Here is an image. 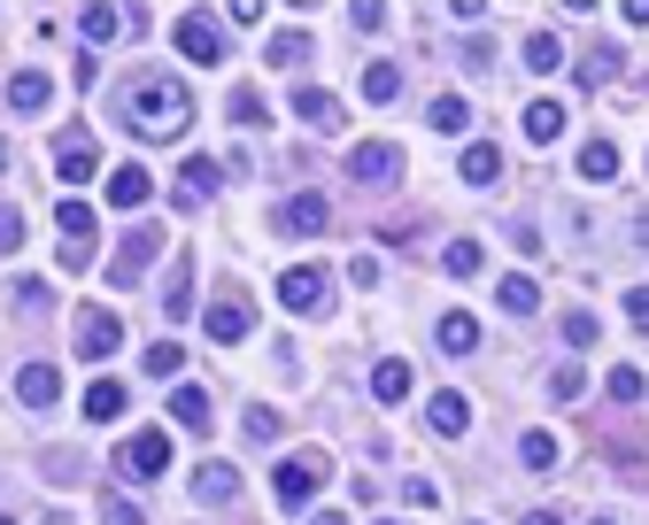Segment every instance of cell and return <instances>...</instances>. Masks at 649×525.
<instances>
[{"label": "cell", "mask_w": 649, "mask_h": 525, "mask_svg": "<svg viewBox=\"0 0 649 525\" xmlns=\"http://www.w3.org/2000/svg\"><path fill=\"white\" fill-rule=\"evenodd\" d=\"M503 309H511V317H534V309H541V286H534L526 271H518V279H503Z\"/></svg>", "instance_id": "34"}, {"label": "cell", "mask_w": 649, "mask_h": 525, "mask_svg": "<svg viewBox=\"0 0 649 525\" xmlns=\"http://www.w3.org/2000/svg\"><path fill=\"white\" fill-rule=\"evenodd\" d=\"M379 525H402V517H379Z\"/></svg>", "instance_id": "53"}, {"label": "cell", "mask_w": 649, "mask_h": 525, "mask_svg": "<svg viewBox=\"0 0 649 525\" xmlns=\"http://www.w3.org/2000/svg\"><path fill=\"white\" fill-rule=\"evenodd\" d=\"M240 425H248V441H256V449H271L279 432H286V425H279V410H264V402H256L248 417H240Z\"/></svg>", "instance_id": "39"}, {"label": "cell", "mask_w": 649, "mask_h": 525, "mask_svg": "<svg viewBox=\"0 0 649 525\" xmlns=\"http://www.w3.org/2000/svg\"><path fill=\"white\" fill-rule=\"evenodd\" d=\"M564 62V39L556 32H526V70H556Z\"/></svg>", "instance_id": "32"}, {"label": "cell", "mask_w": 649, "mask_h": 525, "mask_svg": "<svg viewBox=\"0 0 649 525\" xmlns=\"http://www.w3.org/2000/svg\"><path fill=\"white\" fill-rule=\"evenodd\" d=\"M54 224H62L70 247H86V240H94V202H77V194H70V202L54 209Z\"/></svg>", "instance_id": "25"}, {"label": "cell", "mask_w": 649, "mask_h": 525, "mask_svg": "<svg viewBox=\"0 0 649 525\" xmlns=\"http://www.w3.org/2000/svg\"><path fill=\"white\" fill-rule=\"evenodd\" d=\"M155 194V179H147V170L139 162H124V170H109V209H139Z\"/></svg>", "instance_id": "15"}, {"label": "cell", "mask_w": 649, "mask_h": 525, "mask_svg": "<svg viewBox=\"0 0 649 525\" xmlns=\"http://www.w3.org/2000/svg\"><path fill=\"white\" fill-rule=\"evenodd\" d=\"M294 117H302V124H324V132H333V124H341V101H333V94H317V85H302V94H294Z\"/></svg>", "instance_id": "22"}, {"label": "cell", "mask_w": 649, "mask_h": 525, "mask_svg": "<svg viewBox=\"0 0 649 525\" xmlns=\"http://www.w3.org/2000/svg\"><path fill=\"white\" fill-rule=\"evenodd\" d=\"M117 464H124L132 479H162V472H171V441H162V425H147V432H132V441L117 449Z\"/></svg>", "instance_id": "4"}, {"label": "cell", "mask_w": 649, "mask_h": 525, "mask_svg": "<svg viewBox=\"0 0 649 525\" xmlns=\"http://www.w3.org/2000/svg\"><path fill=\"white\" fill-rule=\"evenodd\" d=\"M433 340H441V356H472V347H479V317H464V309H449V317L433 325Z\"/></svg>", "instance_id": "16"}, {"label": "cell", "mask_w": 649, "mask_h": 525, "mask_svg": "<svg viewBox=\"0 0 649 525\" xmlns=\"http://www.w3.org/2000/svg\"><path fill=\"white\" fill-rule=\"evenodd\" d=\"M348 16H356V32H379V24H387V9H379V0H356Z\"/></svg>", "instance_id": "47"}, {"label": "cell", "mask_w": 649, "mask_h": 525, "mask_svg": "<svg viewBox=\"0 0 649 525\" xmlns=\"http://www.w3.org/2000/svg\"><path fill=\"white\" fill-rule=\"evenodd\" d=\"M0 525H16V517H0Z\"/></svg>", "instance_id": "56"}, {"label": "cell", "mask_w": 649, "mask_h": 525, "mask_svg": "<svg viewBox=\"0 0 649 525\" xmlns=\"http://www.w3.org/2000/svg\"><path fill=\"white\" fill-rule=\"evenodd\" d=\"M124 402H132V394H124V379H94V387H86V417H94V425L124 417Z\"/></svg>", "instance_id": "19"}, {"label": "cell", "mask_w": 649, "mask_h": 525, "mask_svg": "<svg viewBox=\"0 0 649 525\" xmlns=\"http://www.w3.org/2000/svg\"><path fill=\"white\" fill-rule=\"evenodd\" d=\"M101 525H147V517H139V502H124V495H101Z\"/></svg>", "instance_id": "44"}, {"label": "cell", "mask_w": 649, "mask_h": 525, "mask_svg": "<svg viewBox=\"0 0 649 525\" xmlns=\"http://www.w3.org/2000/svg\"><path fill=\"white\" fill-rule=\"evenodd\" d=\"M279 302H286L294 317H309V309L324 302V271H317V262H294V271H279Z\"/></svg>", "instance_id": "8"}, {"label": "cell", "mask_w": 649, "mask_h": 525, "mask_svg": "<svg viewBox=\"0 0 649 525\" xmlns=\"http://www.w3.org/2000/svg\"><path fill=\"white\" fill-rule=\"evenodd\" d=\"M603 387H611V402H641V387H649V379H641L634 364H619V371H611Z\"/></svg>", "instance_id": "41"}, {"label": "cell", "mask_w": 649, "mask_h": 525, "mask_svg": "<svg viewBox=\"0 0 649 525\" xmlns=\"http://www.w3.org/2000/svg\"><path fill=\"white\" fill-rule=\"evenodd\" d=\"M309 54H317L309 32H279V39H271V62H279V70H294V62H309Z\"/></svg>", "instance_id": "37"}, {"label": "cell", "mask_w": 649, "mask_h": 525, "mask_svg": "<svg viewBox=\"0 0 649 525\" xmlns=\"http://www.w3.org/2000/svg\"><path fill=\"white\" fill-rule=\"evenodd\" d=\"M117 347H124V317H109V309L77 317V356H86V364H109Z\"/></svg>", "instance_id": "5"}, {"label": "cell", "mask_w": 649, "mask_h": 525, "mask_svg": "<svg viewBox=\"0 0 649 525\" xmlns=\"http://www.w3.org/2000/svg\"><path fill=\"white\" fill-rule=\"evenodd\" d=\"M456 170H464V186H495V179H503V155H495V147H487V139H472Z\"/></svg>", "instance_id": "17"}, {"label": "cell", "mask_w": 649, "mask_h": 525, "mask_svg": "<svg viewBox=\"0 0 649 525\" xmlns=\"http://www.w3.org/2000/svg\"><path fill=\"white\" fill-rule=\"evenodd\" d=\"M201 325H209V340H217V347H240V340L256 332V317H248V294H217Z\"/></svg>", "instance_id": "6"}, {"label": "cell", "mask_w": 649, "mask_h": 525, "mask_svg": "<svg viewBox=\"0 0 649 525\" xmlns=\"http://www.w3.org/2000/svg\"><path fill=\"white\" fill-rule=\"evenodd\" d=\"M364 101H402V70L394 62H371L364 70Z\"/></svg>", "instance_id": "31"}, {"label": "cell", "mask_w": 649, "mask_h": 525, "mask_svg": "<svg viewBox=\"0 0 649 525\" xmlns=\"http://www.w3.org/2000/svg\"><path fill=\"white\" fill-rule=\"evenodd\" d=\"M518 525H556V510H526V517H518Z\"/></svg>", "instance_id": "50"}, {"label": "cell", "mask_w": 649, "mask_h": 525, "mask_svg": "<svg viewBox=\"0 0 649 525\" xmlns=\"http://www.w3.org/2000/svg\"><path fill=\"white\" fill-rule=\"evenodd\" d=\"M411 379H418V371L402 364V356H379V371H371V394H379V402H402V394H411Z\"/></svg>", "instance_id": "21"}, {"label": "cell", "mask_w": 649, "mask_h": 525, "mask_svg": "<svg viewBox=\"0 0 649 525\" xmlns=\"http://www.w3.org/2000/svg\"><path fill=\"white\" fill-rule=\"evenodd\" d=\"M309 525H348V517H341V510H317V517H309Z\"/></svg>", "instance_id": "51"}, {"label": "cell", "mask_w": 649, "mask_h": 525, "mask_svg": "<svg viewBox=\"0 0 649 525\" xmlns=\"http://www.w3.org/2000/svg\"><path fill=\"white\" fill-rule=\"evenodd\" d=\"M186 309H194V262L179 255L171 262V286H162V317H186Z\"/></svg>", "instance_id": "23"}, {"label": "cell", "mask_w": 649, "mask_h": 525, "mask_svg": "<svg viewBox=\"0 0 649 525\" xmlns=\"http://www.w3.org/2000/svg\"><path fill=\"white\" fill-rule=\"evenodd\" d=\"M9 101H16V117H47L54 77H47V70H16V77H9Z\"/></svg>", "instance_id": "13"}, {"label": "cell", "mask_w": 649, "mask_h": 525, "mask_svg": "<svg viewBox=\"0 0 649 525\" xmlns=\"http://www.w3.org/2000/svg\"><path fill=\"white\" fill-rule=\"evenodd\" d=\"M139 364H147V379H179V371H186V347H179V340H147Z\"/></svg>", "instance_id": "28"}, {"label": "cell", "mask_w": 649, "mask_h": 525, "mask_svg": "<svg viewBox=\"0 0 649 525\" xmlns=\"http://www.w3.org/2000/svg\"><path fill=\"white\" fill-rule=\"evenodd\" d=\"M324 224H333V202H324V194H286V202H279V232L309 240V232H324Z\"/></svg>", "instance_id": "7"}, {"label": "cell", "mask_w": 649, "mask_h": 525, "mask_svg": "<svg viewBox=\"0 0 649 525\" xmlns=\"http://www.w3.org/2000/svg\"><path fill=\"white\" fill-rule=\"evenodd\" d=\"M224 109H232V124H264V117H271V109H264V94H248V85H240Z\"/></svg>", "instance_id": "43"}, {"label": "cell", "mask_w": 649, "mask_h": 525, "mask_svg": "<svg viewBox=\"0 0 649 525\" xmlns=\"http://www.w3.org/2000/svg\"><path fill=\"white\" fill-rule=\"evenodd\" d=\"M132 117H139V139H179L194 101L179 77H147V85H132Z\"/></svg>", "instance_id": "1"}, {"label": "cell", "mask_w": 649, "mask_h": 525, "mask_svg": "<svg viewBox=\"0 0 649 525\" xmlns=\"http://www.w3.org/2000/svg\"><path fill=\"white\" fill-rule=\"evenodd\" d=\"M0 162H9V147H0Z\"/></svg>", "instance_id": "55"}, {"label": "cell", "mask_w": 649, "mask_h": 525, "mask_svg": "<svg viewBox=\"0 0 649 525\" xmlns=\"http://www.w3.org/2000/svg\"><path fill=\"white\" fill-rule=\"evenodd\" d=\"M155 247H162V232H155V224H139V232H132V240L117 247V262H109V279H117V286H132V279L147 271V255H155Z\"/></svg>", "instance_id": "12"}, {"label": "cell", "mask_w": 649, "mask_h": 525, "mask_svg": "<svg viewBox=\"0 0 649 525\" xmlns=\"http://www.w3.org/2000/svg\"><path fill=\"white\" fill-rule=\"evenodd\" d=\"M77 472H86V456H70V449H62V456H47V479H77Z\"/></svg>", "instance_id": "48"}, {"label": "cell", "mask_w": 649, "mask_h": 525, "mask_svg": "<svg viewBox=\"0 0 649 525\" xmlns=\"http://www.w3.org/2000/svg\"><path fill=\"white\" fill-rule=\"evenodd\" d=\"M611 70H619V47H596V54H588V62L573 70V77H580V85H588V94H596V85H603Z\"/></svg>", "instance_id": "40"}, {"label": "cell", "mask_w": 649, "mask_h": 525, "mask_svg": "<svg viewBox=\"0 0 649 525\" xmlns=\"http://www.w3.org/2000/svg\"><path fill=\"white\" fill-rule=\"evenodd\" d=\"M16 247H24V209L0 202V255H16Z\"/></svg>", "instance_id": "42"}, {"label": "cell", "mask_w": 649, "mask_h": 525, "mask_svg": "<svg viewBox=\"0 0 649 525\" xmlns=\"http://www.w3.org/2000/svg\"><path fill=\"white\" fill-rule=\"evenodd\" d=\"M54 170H62V179H70V186H86V179H94V170H101V155H94L86 139H70V147L54 155Z\"/></svg>", "instance_id": "27"}, {"label": "cell", "mask_w": 649, "mask_h": 525, "mask_svg": "<svg viewBox=\"0 0 649 525\" xmlns=\"http://www.w3.org/2000/svg\"><path fill=\"white\" fill-rule=\"evenodd\" d=\"M541 387H549V402H580V387H588V371H580V364H556V371H549Z\"/></svg>", "instance_id": "35"}, {"label": "cell", "mask_w": 649, "mask_h": 525, "mask_svg": "<svg viewBox=\"0 0 649 525\" xmlns=\"http://www.w3.org/2000/svg\"><path fill=\"white\" fill-rule=\"evenodd\" d=\"M479 262H487V247H479V240H449V247H441V271H449V279H472Z\"/></svg>", "instance_id": "29"}, {"label": "cell", "mask_w": 649, "mask_h": 525, "mask_svg": "<svg viewBox=\"0 0 649 525\" xmlns=\"http://www.w3.org/2000/svg\"><path fill=\"white\" fill-rule=\"evenodd\" d=\"M634 240H641V247H649V209H641V217H634Z\"/></svg>", "instance_id": "52"}, {"label": "cell", "mask_w": 649, "mask_h": 525, "mask_svg": "<svg viewBox=\"0 0 649 525\" xmlns=\"http://www.w3.org/2000/svg\"><path fill=\"white\" fill-rule=\"evenodd\" d=\"M426 124H433V132H464V124H472V109H464V94H441V101L426 109Z\"/></svg>", "instance_id": "33"}, {"label": "cell", "mask_w": 649, "mask_h": 525, "mask_svg": "<svg viewBox=\"0 0 649 525\" xmlns=\"http://www.w3.org/2000/svg\"><path fill=\"white\" fill-rule=\"evenodd\" d=\"M402 502H411V510H433V502H441V487H433V479H411V487H402Z\"/></svg>", "instance_id": "46"}, {"label": "cell", "mask_w": 649, "mask_h": 525, "mask_svg": "<svg viewBox=\"0 0 649 525\" xmlns=\"http://www.w3.org/2000/svg\"><path fill=\"white\" fill-rule=\"evenodd\" d=\"M564 347H596V317H588V309L564 317Z\"/></svg>", "instance_id": "45"}, {"label": "cell", "mask_w": 649, "mask_h": 525, "mask_svg": "<svg viewBox=\"0 0 649 525\" xmlns=\"http://www.w3.org/2000/svg\"><path fill=\"white\" fill-rule=\"evenodd\" d=\"M9 302H16V309H39V317H47V309H54V286H47V279H16V286H9Z\"/></svg>", "instance_id": "38"}, {"label": "cell", "mask_w": 649, "mask_h": 525, "mask_svg": "<svg viewBox=\"0 0 649 525\" xmlns=\"http://www.w3.org/2000/svg\"><path fill=\"white\" fill-rule=\"evenodd\" d=\"M556 132H564V101H549V94H541V101H526V139H534V147H549Z\"/></svg>", "instance_id": "18"}, {"label": "cell", "mask_w": 649, "mask_h": 525, "mask_svg": "<svg viewBox=\"0 0 649 525\" xmlns=\"http://www.w3.org/2000/svg\"><path fill=\"white\" fill-rule=\"evenodd\" d=\"M194 495H201V502H232V495H240V472H232V464H201V472H194Z\"/></svg>", "instance_id": "24"}, {"label": "cell", "mask_w": 649, "mask_h": 525, "mask_svg": "<svg viewBox=\"0 0 649 525\" xmlns=\"http://www.w3.org/2000/svg\"><path fill=\"white\" fill-rule=\"evenodd\" d=\"M626 317H634V332H649V286H634V294H626Z\"/></svg>", "instance_id": "49"}, {"label": "cell", "mask_w": 649, "mask_h": 525, "mask_svg": "<svg viewBox=\"0 0 649 525\" xmlns=\"http://www.w3.org/2000/svg\"><path fill=\"white\" fill-rule=\"evenodd\" d=\"M171 417H179L186 432H201V425H209V394H201V387H179V394H171Z\"/></svg>", "instance_id": "30"}, {"label": "cell", "mask_w": 649, "mask_h": 525, "mask_svg": "<svg viewBox=\"0 0 649 525\" xmlns=\"http://www.w3.org/2000/svg\"><path fill=\"white\" fill-rule=\"evenodd\" d=\"M348 179H356V186H394V179H402V147H394V139L348 147Z\"/></svg>", "instance_id": "2"}, {"label": "cell", "mask_w": 649, "mask_h": 525, "mask_svg": "<svg viewBox=\"0 0 649 525\" xmlns=\"http://www.w3.org/2000/svg\"><path fill=\"white\" fill-rule=\"evenodd\" d=\"M77 32H86L94 47H109V39L124 32V16H117V9H86V16H77Z\"/></svg>", "instance_id": "36"}, {"label": "cell", "mask_w": 649, "mask_h": 525, "mask_svg": "<svg viewBox=\"0 0 649 525\" xmlns=\"http://www.w3.org/2000/svg\"><path fill=\"white\" fill-rule=\"evenodd\" d=\"M556 456H564V449H556V432H541V425L518 441V464H526V472H556Z\"/></svg>", "instance_id": "26"}, {"label": "cell", "mask_w": 649, "mask_h": 525, "mask_svg": "<svg viewBox=\"0 0 649 525\" xmlns=\"http://www.w3.org/2000/svg\"><path fill=\"white\" fill-rule=\"evenodd\" d=\"M317 487H324V456H286V464L271 472V495H279V510H302Z\"/></svg>", "instance_id": "3"}, {"label": "cell", "mask_w": 649, "mask_h": 525, "mask_svg": "<svg viewBox=\"0 0 649 525\" xmlns=\"http://www.w3.org/2000/svg\"><path fill=\"white\" fill-rule=\"evenodd\" d=\"M16 402H24V410H54V402H62V371H54V364H24V371H16Z\"/></svg>", "instance_id": "11"}, {"label": "cell", "mask_w": 649, "mask_h": 525, "mask_svg": "<svg viewBox=\"0 0 649 525\" xmlns=\"http://www.w3.org/2000/svg\"><path fill=\"white\" fill-rule=\"evenodd\" d=\"M588 525H611V517H588Z\"/></svg>", "instance_id": "54"}, {"label": "cell", "mask_w": 649, "mask_h": 525, "mask_svg": "<svg viewBox=\"0 0 649 525\" xmlns=\"http://www.w3.org/2000/svg\"><path fill=\"white\" fill-rule=\"evenodd\" d=\"M580 179H588V186H611V179H619V147H611V139H588V147H580Z\"/></svg>", "instance_id": "20"}, {"label": "cell", "mask_w": 649, "mask_h": 525, "mask_svg": "<svg viewBox=\"0 0 649 525\" xmlns=\"http://www.w3.org/2000/svg\"><path fill=\"white\" fill-rule=\"evenodd\" d=\"M179 54H186V62H209V70H217V62H224V32H217L209 16H179Z\"/></svg>", "instance_id": "9"}, {"label": "cell", "mask_w": 649, "mask_h": 525, "mask_svg": "<svg viewBox=\"0 0 649 525\" xmlns=\"http://www.w3.org/2000/svg\"><path fill=\"white\" fill-rule=\"evenodd\" d=\"M217 186H224V162H209V155H186V170H179V209H201Z\"/></svg>", "instance_id": "10"}, {"label": "cell", "mask_w": 649, "mask_h": 525, "mask_svg": "<svg viewBox=\"0 0 649 525\" xmlns=\"http://www.w3.org/2000/svg\"><path fill=\"white\" fill-rule=\"evenodd\" d=\"M426 425H433V432H449V441H456V432L472 425V402H464L456 387H441V394L426 402Z\"/></svg>", "instance_id": "14"}]
</instances>
